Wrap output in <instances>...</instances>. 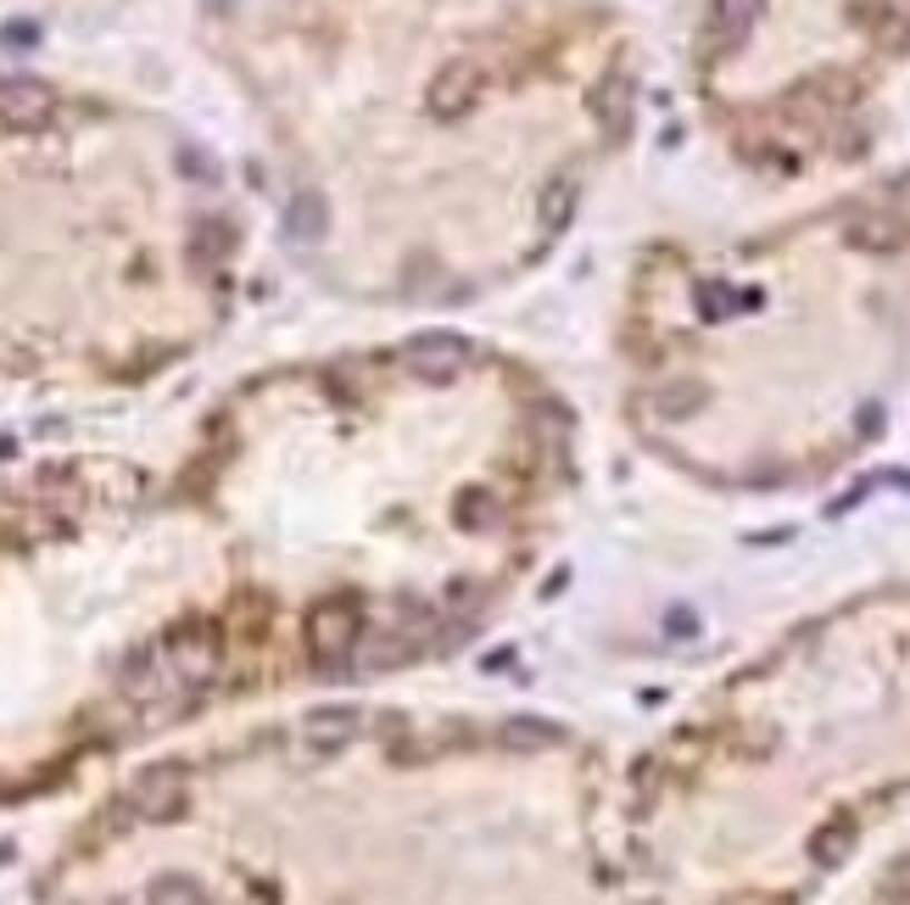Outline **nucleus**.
<instances>
[{"label": "nucleus", "mask_w": 910, "mask_h": 905, "mask_svg": "<svg viewBox=\"0 0 910 905\" xmlns=\"http://www.w3.org/2000/svg\"><path fill=\"white\" fill-rule=\"evenodd\" d=\"M179 799H185V777H179L174 766H168V771H146V777L135 782V805H140V816H174Z\"/></svg>", "instance_id": "nucleus-5"}, {"label": "nucleus", "mask_w": 910, "mask_h": 905, "mask_svg": "<svg viewBox=\"0 0 910 905\" xmlns=\"http://www.w3.org/2000/svg\"><path fill=\"white\" fill-rule=\"evenodd\" d=\"M324 218H330V213H324L319 191H302V196L291 202V230H296L302 241H319V235H324Z\"/></svg>", "instance_id": "nucleus-6"}, {"label": "nucleus", "mask_w": 910, "mask_h": 905, "mask_svg": "<svg viewBox=\"0 0 910 905\" xmlns=\"http://www.w3.org/2000/svg\"><path fill=\"white\" fill-rule=\"evenodd\" d=\"M570 202H576V185L570 179H554V191L542 196V218L548 224H565L570 218Z\"/></svg>", "instance_id": "nucleus-8"}, {"label": "nucleus", "mask_w": 910, "mask_h": 905, "mask_svg": "<svg viewBox=\"0 0 910 905\" xmlns=\"http://www.w3.org/2000/svg\"><path fill=\"white\" fill-rule=\"evenodd\" d=\"M503 738H509L515 749H542V743H559V732H554V727H537V721H515Z\"/></svg>", "instance_id": "nucleus-9"}, {"label": "nucleus", "mask_w": 910, "mask_h": 905, "mask_svg": "<svg viewBox=\"0 0 910 905\" xmlns=\"http://www.w3.org/2000/svg\"><path fill=\"white\" fill-rule=\"evenodd\" d=\"M402 363L419 374V380H452V374H464L470 363V347L459 335H447V330H430V335H413L402 347Z\"/></svg>", "instance_id": "nucleus-2"}, {"label": "nucleus", "mask_w": 910, "mask_h": 905, "mask_svg": "<svg viewBox=\"0 0 910 905\" xmlns=\"http://www.w3.org/2000/svg\"><path fill=\"white\" fill-rule=\"evenodd\" d=\"M843 844H849V827H826V833L815 838V855H821V860H838Z\"/></svg>", "instance_id": "nucleus-11"}, {"label": "nucleus", "mask_w": 910, "mask_h": 905, "mask_svg": "<svg viewBox=\"0 0 910 905\" xmlns=\"http://www.w3.org/2000/svg\"><path fill=\"white\" fill-rule=\"evenodd\" d=\"M352 732H358V716L352 710H319V716L302 721V743L313 755H341L352 743Z\"/></svg>", "instance_id": "nucleus-4"}, {"label": "nucleus", "mask_w": 910, "mask_h": 905, "mask_svg": "<svg viewBox=\"0 0 910 905\" xmlns=\"http://www.w3.org/2000/svg\"><path fill=\"white\" fill-rule=\"evenodd\" d=\"M51 118V96L40 85H7L0 90V124L7 129H40Z\"/></svg>", "instance_id": "nucleus-3"}, {"label": "nucleus", "mask_w": 910, "mask_h": 905, "mask_svg": "<svg viewBox=\"0 0 910 905\" xmlns=\"http://www.w3.org/2000/svg\"><path fill=\"white\" fill-rule=\"evenodd\" d=\"M151 899H157V905H196V888H190L185 877H174V883H157Z\"/></svg>", "instance_id": "nucleus-10"}, {"label": "nucleus", "mask_w": 910, "mask_h": 905, "mask_svg": "<svg viewBox=\"0 0 910 905\" xmlns=\"http://www.w3.org/2000/svg\"><path fill=\"white\" fill-rule=\"evenodd\" d=\"M352 649H358V610L341 604V599H324L313 610V621H307V654H313V665L341 671L352 660Z\"/></svg>", "instance_id": "nucleus-1"}, {"label": "nucleus", "mask_w": 910, "mask_h": 905, "mask_svg": "<svg viewBox=\"0 0 910 905\" xmlns=\"http://www.w3.org/2000/svg\"><path fill=\"white\" fill-rule=\"evenodd\" d=\"M754 7H760V0H715V29H721L726 40H743Z\"/></svg>", "instance_id": "nucleus-7"}]
</instances>
